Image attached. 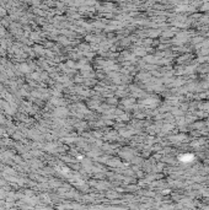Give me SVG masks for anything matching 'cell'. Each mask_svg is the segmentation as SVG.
Listing matches in <instances>:
<instances>
[{"label":"cell","mask_w":209,"mask_h":210,"mask_svg":"<svg viewBox=\"0 0 209 210\" xmlns=\"http://www.w3.org/2000/svg\"><path fill=\"white\" fill-rule=\"evenodd\" d=\"M180 158L182 160V162H191L194 160V156L193 155H185V156H181Z\"/></svg>","instance_id":"6da1fadb"}]
</instances>
